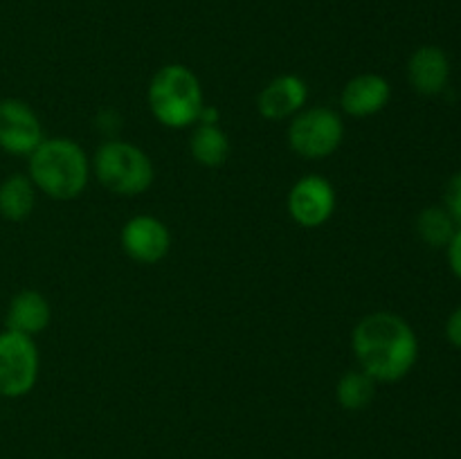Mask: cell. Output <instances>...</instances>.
I'll list each match as a JSON object with an SVG mask.
<instances>
[{
	"label": "cell",
	"mask_w": 461,
	"mask_h": 459,
	"mask_svg": "<svg viewBox=\"0 0 461 459\" xmlns=\"http://www.w3.org/2000/svg\"><path fill=\"white\" fill-rule=\"evenodd\" d=\"M351 349L360 369L376 382H396L412 372L419 358L414 328L390 310L369 313L351 333Z\"/></svg>",
	"instance_id": "1"
},
{
	"label": "cell",
	"mask_w": 461,
	"mask_h": 459,
	"mask_svg": "<svg viewBox=\"0 0 461 459\" xmlns=\"http://www.w3.org/2000/svg\"><path fill=\"white\" fill-rule=\"evenodd\" d=\"M27 176L36 192L54 201H72L84 194L90 178V162L81 144L68 138H45L27 162Z\"/></svg>",
	"instance_id": "2"
},
{
	"label": "cell",
	"mask_w": 461,
	"mask_h": 459,
	"mask_svg": "<svg viewBox=\"0 0 461 459\" xmlns=\"http://www.w3.org/2000/svg\"><path fill=\"white\" fill-rule=\"evenodd\" d=\"M205 106L198 76L180 63H169L149 84V108L167 129H187Z\"/></svg>",
	"instance_id": "3"
},
{
	"label": "cell",
	"mask_w": 461,
	"mask_h": 459,
	"mask_svg": "<svg viewBox=\"0 0 461 459\" xmlns=\"http://www.w3.org/2000/svg\"><path fill=\"white\" fill-rule=\"evenodd\" d=\"M99 184L117 196H138L153 184L156 169L151 158L124 140H106L93 158Z\"/></svg>",
	"instance_id": "4"
},
{
	"label": "cell",
	"mask_w": 461,
	"mask_h": 459,
	"mask_svg": "<svg viewBox=\"0 0 461 459\" xmlns=\"http://www.w3.org/2000/svg\"><path fill=\"white\" fill-rule=\"evenodd\" d=\"M345 138V124L333 108H304L293 117L288 126V144L293 151L306 160L329 158Z\"/></svg>",
	"instance_id": "5"
},
{
	"label": "cell",
	"mask_w": 461,
	"mask_h": 459,
	"mask_svg": "<svg viewBox=\"0 0 461 459\" xmlns=\"http://www.w3.org/2000/svg\"><path fill=\"white\" fill-rule=\"evenodd\" d=\"M39 346L34 338L16 331H0V396L21 399L39 381Z\"/></svg>",
	"instance_id": "6"
},
{
	"label": "cell",
	"mask_w": 461,
	"mask_h": 459,
	"mask_svg": "<svg viewBox=\"0 0 461 459\" xmlns=\"http://www.w3.org/2000/svg\"><path fill=\"white\" fill-rule=\"evenodd\" d=\"M43 126L27 102L0 99V148L9 156H27L43 142Z\"/></svg>",
	"instance_id": "7"
},
{
	"label": "cell",
	"mask_w": 461,
	"mask_h": 459,
	"mask_svg": "<svg viewBox=\"0 0 461 459\" xmlns=\"http://www.w3.org/2000/svg\"><path fill=\"white\" fill-rule=\"evenodd\" d=\"M288 212L302 228H320L336 212V189L322 176H304L288 194Z\"/></svg>",
	"instance_id": "8"
},
{
	"label": "cell",
	"mask_w": 461,
	"mask_h": 459,
	"mask_svg": "<svg viewBox=\"0 0 461 459\" xmlns=\"http://www.w3.org/2000/svg\"><path fill=\"white\" fill-rule=\"evenodd\" d=\"M122 250L138 264H158L171 248V232L160 219L151 214L133 216L120 234Z\"/></svg>",
	"instance_id": "9"
},
{
	"label": "cell",
	"mask_w": 461,
	"mask_h": 459,
	"mask_svg": "<svg viewBox=\"0 0 461 459\" xmlns=\"http://www.w3.org/2000/svg\"><path fill=\"white\" fill-rule=\"evenodd\" d=\"M309 99L306 81L297 75H282L270 81L257 99L259 115L270 122H282L286 117H295L304 111V104Z\"/></svg>",
	"instance_id": "10"
},
{
	"label": "cell",
	"mask_w": 461,
	"mask_h": 459,
	"mask_svg": "<svg viewBox=\"0 0 461 459\" xmlns=\"http://www.w3.org/2000/svg\"><path fill=\"white\" fill-rule=\"evenodd\" d=\"M392 86L385 76L365 72L347 81L340 94V106L351 117H369L390 104Z\"/></svg>",
	"instance_id": "11"
},
{
	"label": "cell",
	"mask_w": 461,
	"mask_h": 459,
	"mask_svg": "<svg viewBox=\"0 0 461 459\" xmlns=\"http://www.w3.org/2000/svg\"><path fill=\"white\" fill-rule=\"evenodd\" d=\"M408 79L421 94L444 93L450 79V61L439 45H421L408 61Z\"/></svg>",
	"instance_id": "12"
},
{
	"label": "cell",
	"mask_w": 461,
	"mask_h": 459,
	"mask_svg": "<svg viewBox=\"0 0 461 459\" xmlns=\"http://www.w3.org/2000/svg\"><path fill=\"white\" fill-rule=\"evenodd\" d=\"M52 320V309L39 291H21L12 297L5 315V328L34 338L36 333L45 331Z\"/></svg>",
	"instance_id": "13"
},
{
	"label": "cell",
	"mask_w": 461,
	"mask_h": 459,
	"mask_svg": "<svg viewBox=\"0 0 461 459\" xmlns=\"http://www.w3.org/2000/svg\"><path fill=\"white\" fill-rule=\"evenodd\" d=\"M36 187L25 174H12L0 183V216L7 220H25L34 212Z\"/></svg>",
	"instance_id": "14"
},
{
	"label": "cell",
	"mask_w": 461,
	"mask_h": 459,
	"mask_svg": "<svg viewBox=\"0 0 461 459\" xmlns=\"http://www.w3.org/2000/svg\"><path fill=\"white\" fill-rule=\"evenodd\" d=\"M194 160L203 166H221L230 158V140L216 124H198L189 140Z\"/></svg>",
	"instance_id": "15"
},
{
	"label": "cell",
	"mask_w": 461,
	"mask_h": 459,
	"mask_svg": "<svg viewBox=\"0 0 461 459\" xmlns=\"http://www.w3.org/2000/svg\"><path fill=\"white\" fill-rule=\"evenodd\" d=\"M457 232V223L446 207H426L417 219V234L430 248H446Z\"/></svg>",
	"instance_id": "16"
},
{
	"label": "cell",
	"mask_w": 461,
	"mask_h": 459,
	"mask_svg": "<svg viewBox=\"0 0 461 459\" xmlns=\"http://www.w3.org/2000/svg\"><path fill=\"white\" fill-rule=\"evenodd\" d=\"M376 396V381L363 372V369H354L347 372L345 376L338 381L336 399L345 410H365Z\"/></svg>",
	"instance_id": "17"
},
{
	"label": "cell",
	"mask_w": 461,
	"mask_h": 459,
	"mask_svg": "<svg viewBox=\"0 0 461 459\" xmlns=\"http://www.w3.org/2000/svg\"><path fill=\"white\" fill-rule=\"evenodd\" d=\"M444 201H446V212L453 216L455 223L461 228V171L459 174H455L453 178L448 180V184H446Z\"/></svg>",
	"instance_id": "18"
},
{
	"label": "cell",
	"mask_w": 461,
	"mask_h": 459,
	"mask_svg": "<svg viewBox=\"0 0 461 459\" xmlns=\"http://www.w3.org/2000/svg\"><path fill=\"white\" fill-rule=\"evenodd\" d=\"M446 250H448L450 270L455 273V277L461 279V228H457V232H455V237L450 238V243L446 246Z\"/></svg>",
	"instance_id": "19"
},
{
	"label": "cell",
	"mask_w": 461,
	"mask_h": 459,
	"mask_svg": "<svg viewBox=\"0 0 461 459\" xmlns=\"http://www.w3.org/2000/svg\"><path fill=\"white\" fill-rule=\"evenodd\" d=\"M446 338L450 340V345L459 346L461 349V306L450 313L448 322H446Z\"/></svg>",
	"instance_id": "20"
},
{
	"label": "cell",
	"mask_w": 461,
	"mask_h": 459,
	"mask_svg": "<svg viewBox=\"0 0 461 459\" xmlns=\"http://www.w3.org/2000/svg\"><path fill=\"white\" fill-rule=\"evenodd\" d=\"M219 108H214V106H203L201 108V112H198V120H196V124H216V122H219Z\"/></svg>",
	"instance_id": "21"
}]
</instances>
